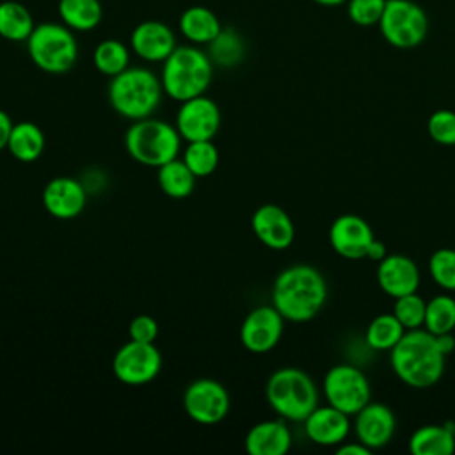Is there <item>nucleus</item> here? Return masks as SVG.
Wrapping results in <instances>:
<instances>
[{
  "label": "nucleus",
  "instance_id": "nucleus-1",
  "mask_svg": "<svg viewBox=\"0 0 455 455\" xmlns=\"http://www.w3.org/2000/svg\"><path fill=\"white\" fill-rule=\"evenodd\" d=\"M327 300V283L322 272L307 263L281 270L272 286V306L290 322H309Z\"/></svg>",
  "mask_w": 455,
  "mask_h": 455
},
{
  "label": "nucleus",
  "instance_id": "nucleus-2",
  "mask_svg": "<svg viewBox=\"0 0 455 455\" xmlns=\"http://www.w3.org/2000/svg\"><path fill=\"white\" fill-rule=\"evenodd\" d=\"M389 364L403 384L425 389L443 377L446 355L441 352L435 336L419 327L405 331L402 339L389 350Z\"/></svg>",
  "mask_w": 455,
  "mask_h": 455
},
{
  "label": "nucleus",
  "instance_id": "nucleus-3",
  "mask_svg": "<svg viewBox=\"0 0 455 455\" xmlns=\"http://www.w3.org/2000/svg\"><path fill=\"white\" fill-rule=\"evenodd\" d=\"M108 103L124 119L151 117L164 94L162 80L148 68H126L110 78Z\"/></svg>",
  "mask_w": 455,
  "mask_h": 455
},
{
  "label": "nucleus",
  "instance_id": "nucleus-4",
  "mask_svg": "<svg viewBox=\"0 0 455 455\" xmlns=\"http://www.w3.org/2000/svg\"><path fill=\"white\" fill-rule=\"evenodd\" d=\"M213 76V62L206 52L194 44L176 46L162 66L164 94L185 101L206 92Z\"/></svg>",
  "mask_w": 455,
  "mask_h": 455
},
{
  "label": "nucleus",
  "instance_id": "nucleus-5",
  "mask_svg": "<svg viewBox=\"0 0 455 455\" xmlns=\"http://www.w3.org/2000/svg\"><path fill=\"white\" fill-rule=\"evenodd\" d=\"M265 396L274 412L288 421H304L318 405L315 380L304 370L293 366L279 368L268 377Z\"/></svg>",
  "mask_w": 455,
  "mask_h": 455
},
{
  "label": "nucleus",
  "instance_id": "nucleus-6",
  "mask_svg": "<svg viewBox=\"0 0 455 455\" xmlns=\"http://www.w3.org/2000/svg\"><path fill=\"white\" fill-rule=\"evenodd\" d=\"M181 140L176 126L155 117H144L133 121L126 130L124 148L135 162L158 169L169 160L178 158Z\"/></svg>",
  "mask_w": 455,
  "mask_h": 455
},
{
  "label": "nucleus",
  "instance_id": "nucleus-7",
  "mask_svg": "<svg viewBox=\"0 0 455 455\" xmlns=\"http://www.w3.org/2000/svg\"><path fill=\"white\" fill-rule=\"evenodd\" d=\"M30 60L44 73L62 75L78 60V41L64 23L44 21L34 27L27 39Z\"/></svg>",
  "mask_w": 455,
  "mask_h": 455
},
{
  "label": "nucleus",
  "instance_id": "nucleus-8",
  "mask_svg": "<svg viewBox=\"0 0 455 455\" xmlns=\"http://www.w3.org/2000/svg\"><path fill=\"white\" fill-rule=\"evenodd\" d=\"M377 27L391 46L411 50L425 41L428 34V16L425 9L412 0H386Z\"/></svg>",
  "mask_w": 455,
  "mask_h": 455
},
{
  "label": "nucleus",
  "instance_id": "nucleus-9",
  "mask_svg": "<svg viewBox=\"0 0 455 455\" xmlns=\"http://www.w3.org/2000/svg\"><path fill=\"white\" fill-rule=\"evenodd\" d=\"M323 395L327 403L348 416L359 412L371 400V386L363 370L354 364H336L323 377Z\"/></svg>",
  "mask_w": 455,
  "mask_h": 455
},
{
  "label": "nucleus",
  "instance_id": "nucleus-10",
  "mask_svg": "<svg viewBox=\"0 0 455 455\" xmlns=\"http://www.w3.org/2000/svg\"><path fill=\"white\" fill-rule=\"evenodd\" d=\"M162 363V354L155 343L130 339L114 354L112 371L126 386H142L160 373Z\"/></svg>",
  "mask_w": 455,
  "mask_h": 455
},
{
  "label": "nucleus",
  "instance_id": "nucleus-11",
  "mask_svg": "<svg viewBox=\"0 0 455 455\" xmlns=\"http://www.w3.org/2000/svg\"><path fill=\"white\" fill-rule=\"evenodd\" d=\"M183 409L192 421L215 425L229 412V395L219 380L197 379L183 393Z\"/></svg>",
  "mask_w": 455,
  "mask_h": 455
},
{
  "label": "nucleus",
  "instance_id": "nucleus-12",
  "mask_svg": "<svg viewBox=\"0 0 455 455\" xmlns=\"http://www.w3.org/2000/svg\"><path fill=\"white\" fill-rule=\"evenodd\" d=\"M220 123L222 114L219 105L212 98L201 94L181 101L174 126L183 140L196 142L212 140L217 135Z\"/></svg>",
  "mask_w": 455,
  "mask_h": 455
},
{
  "label": "nucleus",
  "instance_id": "nucleus-13",
  "mask_svg": "<svg viewBox=\"0 0 455 455\" xmlns=\"http://www.w3.org/2000/svg\"><path fill=\"white\" fill-rule=\"evenodd\" d=\"M284 331V318L274 306H258L243 318L240 341L252 354L272 350Z\"/></svg>",
  "mask_w": 455,
  "mask_h": 455
},
{
  "label": "nucleus",
  "instance_id": "nucleus-14",
  "mask_svg": "<svg viewBox=\"0 0 455 455\" xmlns=\"http://www.w3.org/2000/svg\"><path fill=\"white\" fill-rule=\"evenodd\" d=\"M373 240L375 235L370 224L355 213H343L336 217L329 228V242L332 249L347 259L366 258Z\"/></svg>",
  "mask_w": 455,
  "mask_h": 455
},
{
  "label": "nucleus",
  "instance_id": "nucleus-15",
  "mask_svg": "<svg viewBox=\"0 0 455 455\" xmlns=\"http://www.w3.org/2000/svg\"><path fill=\"white\" fill-rule=\"evenodd\" d=\"M354 430L357 441L370 450L386 446L396 430L395 412L380 402H368L359 412L354 414Z\"/></svg>",
  "mask_w": 455,
  "mask_h": 455
},
{
  "label": "nucleus",
  "instance_id": "nucleus-16",
  "mask_svg": "<svg viewBox=\"0 0 455 455\" xmlns=\"http://www.w3.org/2000/svg\"><path fill=\"white\" fill-rule=\"evenodd\" d=\"M44 210L60 220L78 217L87 203V192L84 185L69 176H57L50 180L43 188Z\"/></svg>",
  "mask_w": 455,
  "mask_h": 455
},
{
  "label": "nucleus",
  "instance_id": "nucleus-17",
  "mask_svg": "<svg viewBox=\"0 0 455 455\" xmlns=\"http://www.w3.org/2000/svg\"><path fill=\"white\" fill-rule=\"evenodd\" d=\"M251 228L256 238L268 249H288L295 238L291 217L277 204H261L251 217Z\"/></svg>",
  "mask_w": 455,
  "mask_h": 455
},
{
  "label": "nucleus",
  "instance_id": "nucleus-18",
  "mask_svg": "<svg viewBox=\"0 0 455 455\" xmlns=\"http://www.w3.org/2000/svg\"><path fill=\"white\" fill-rule=\"evenodd\" d=\"M130 46L135 55L146 62H164L178 44L176 36L167 23L144 20L132 30Z\"/></svg>",
  "mask_w": 455,
  "mask_h": 455
},
{
  "label": "nucleus",
  "instance_id": "nucleus-19",
  "mask_svg": "<svg viewBox=\"0 0 455 455\" xmlns=\"http://www.w3.org/2000/svg\"><path fill=\"white\" fill-rule=\"evenodd\" d=\"M419 268L412 258L405 254H386L377 267V284L379 288L396 299L419 288Z\"/></svg>",
  "mask_w": 455,
  "mask_h": 455
},
{
  "label": "nucleus",
  "instance_id": "nucleus-20",
  "mask_svg": "<svg viewBox=\"0 0 455 455\" xmlns=\"http://www.w3.org/2000/svg\"><path fill=\"white\" fill-rule=\"evenodd\" d=\"M302 423L309 441L320 446H338L350 432V416L329 403L316 405Z\"/></svg>",
  "mask_w": 455,
  "mask_h": 455
},
{
  "label": "nucleus",
  "instance_id": "nucleus-21",
  "mask_svg": "<svg viewBox=\"0 0 455 455\" xmlns=\"http://www.w3.org/2000/svg\"><path fill=\"white\" fill-rule=\"evenodd\" d=\"M291 448V432L284 419H265L252 425L245 435L249 455H284Z\"/></svg>",
  "mask_w": 455,
  "mask_h": 455
},
{
  "label": "nucleus",
  "instance_id": "nucleus-22",
  "mask_svg": "<svg viewBox=\"0 0 455 455\" xmlns=\"http://www.w3.org/2000/svg\"><path fill=\"white\" fill-rule=\"evenodd\" d=\"M412 455H451L455 451L453 425H423L409 437Z\"/></svg>",
  "mask_w": 455,
  "mask_h": 455
},
{
  "label": "nucleus",
  "instance_id": "nucleus-23",
  "mask_svg": "<svg viewBox=\"0 0 455 455\" xmlns=\"http://www.w3.org/2000/svg\"><path fill=\"white\" fill-rule=\"evenodd\" d=\"M222 30L217 14L203 5L187 7L180 16V32L192 44H208Z\"/></svg>",
  "mask_w": 455,
  "mask_h": 455
},
{
  "label": "nucleus",
  "instance_id": "nucleus-24",
  "mask_svg": "<svg viewBox=\"0 0 455 455\" xmlns=\"http://www.w3.org/2000/svg\"><path fill=\"white\" fill-rule=\"evenodd\" d=\"M7 149L18 162H36L44 149V133L36 123H14L7 142Z\"/></svg>",
  "mask_w": 455,
  "mask_h": 455
},
{
  "label": "nucleus",
  "instance_id": "nucleus-25",
  "mask_svg": "<svg viewBox=\"0 0 455 455\" xmlns=\"http://www.w3.org/2000/svg\"><path fill=\"white\" fill-rule=\"evenodd\" d=\"M60 21L76 32H87L100 25L103 7L100 0H59Z\"/></svg>",
  "mask_w": 455,
  "mask_h": 455
},
{
  "label": "nucleus",
  "instance_id": "nucleus-26",
  "mask_svg": "<svg viewBox=\"0 0 455 455\" xmlns=\"http://www.w3.org/2000/svg\"><path fill=\"white\" fill-rule=\"evenodd\" d=\"M156 181L160 190L172 199H185L194 192L196 176L183 160L172 158L160 165L156 171Z\"/></svg>",
  "mask_w": 455,
  "mask_h": 455
},
{
  "label": "nucleus",
  "instance_id": "nucleus-27",
  "mask_svg": "<svg viewBox=\"0 0 455 455\" xmlns=\"http://www.w3.org/2000/svg\"><path fill=\"white\" fill-rule=\"evenodd\" d=\"M34 27V18L23 4L16 0L0 2V37L12 43L27 41Z\"/></svg>",
  "mask_w": 455,
  "mask_h": 455
},
{
  "label": "nucleus",
  "instance_id": "nucleus-28",
  "mask_svg": "<svg viewBox=\"0 0 455 455\" xmlns=\"http://www.w3.org/2000/svg\"><path fill=\"white\" fill-rule=\"evenodd\" d=\"M405 334V327L393 313L377 315L366 327L364 341L370 348L384 352L391 350Z\"/></svg>",
  "mask_w": 455,
  "mask_h": 455
},
{
  "label": "nucleus",
  "instance_id": "nucleus-29",
  "mask_svg": "<svg viewBox=\"0 0 455 455\" xmlns=\"http://www.w3.org/2000/svg\"><path fill=\"white\" fill-rule=\"evenodd\" d=\"M243 37L233 28H222L212 43H208V57L220 68H233L243 60Z\"/></svg>",
  "mask_w": 455,
  "mask_h": 455
},
{
  "label": "nucleus",
  "instance_id": "nucleus-30",
  "mask_svg": "<svg viewBox=\"0 0 455 455\" xmlns=\"http://www.w3.org/2000/svg\"><path fill=\"white\" fill-rule=\"evenodd\" d=\"M92 62L101 75L112 78L130 66V50L119 39H103L94 48Z\"/></svg>",
  "mask_w": 455,
  "mask_h": 455
},
{
  "label": "nucleus",
  "instance_id": "nucleus-31",
  "mask_svg": "<svg viewBox=\"0 0 455 455\" xmlns=\"http://www.w3.org/2000/svg\"><path fill=\"white\" fill-rule=\"evenodd\" d=\"M423 329H427L432 334H444L453 332L455 329V299L441 293L427 300L425 309V322Z\"/></svg>",
  "mask_w": 455,
  "mask_h": 455
},
{
  "label": "nucleus",
  "instance_id": "nucleus-32",
  "mask_svg": "<svg viewBox=\"0 0 455 455\" xmlns=\"http://www.w3.org/2000/svg\"><path fill=\"white\" fill-rule=\"evenodd\" d=\"M181 160L196 178H206L215 172L220 156L217 146L212 140H196L187 144Z\"/></svg>",
  "mask_w": 455,
  "mask_h": 455
},
{
  "label": "nucleus",
  "instance_id": "nucleus-33",
  "mask_svg": "<svg viewBox=\"0 0 455 455\" xmlns=\"http://www.w3.org/2000/svg\"><path fill=\"white\" fill-rule=\"evenodd\" d=\"M425 309H427V300L421 295H418V291H412V293L396 297L391 313L400 320L405 331H411V329L423 327Z\"/></svg>",
  "mask_w": 455,
  "mask_h": 455
},
{
  "label": "nucleus",
  "instance_id": "nucleus-34",
  "mask_svg": "<svg viewBox=\"0 0 455 455\" xmlns=\"http://www.w3.org/2000/svg\"><path fill=\"white\" fill-rule=\"evenodd\" d=\"M428 272L437 286L455 291V249L441 247L434 251L428 259Z\"/></svg>",
  "mask_w": 455,
  "mask_h": 455
},
{
  "label": "nucleus",
  "instance_id": "nucleus-35",
  "mask_svg": "<svg viewBox=\"0 0 455 455\" xmlns=\"http://www.w3.org/2000/svg\"><path fill=\"white\" fill-rule=\"evenodd\" d=\"M386 0H347V16L357 27H377Z\"/></svg>",
  "mask_w": 455,
  "mask_h": 455
},
{
  "label": "nucleus",
  "instance_id": "nucleus-36",
  "mask_svg": "<svg viewBox=\"0 0 455 455\" xmlns=\"http://www.w3.org/2000/svg\"><path fill=\"white\" fill-rule=\"evenodd\" d=\"M430 139L441 146H455V112L439 108L430 114L427 121Z\"/></svg>",
  "mask_w": 455,
  "mask_h": 455
},
{
  "label": "nucleus",
  "instance_id": "nucleus-37",
  "mask_svg": "<svg viewBox=\"0 0 455 455\" xmlns=\"http://www.w3.org/2000/svg\"><path fill=\"white\" fill-rule=\"evenodd\" d=\"M128 336L133 341L155 343V339L158 336V323L149 315H137L135 318H132V322L128 325Z\"/></svg>",
  "mask_w": 455,
  "mask_h": 455
},
{
  "label": "nucleus",
  "instance_id": "nucleus-38",
  "mask_svg": "<svg viewBox=\"0 0 455 455\" xmlns=\"http://www.w3.org/2000/svg\"><path fill=\"white\" fill-rule=\"evenodd\" d=\"M12 119L11 116L0 108V151L7 148V142H9V137H11V132H12Z\"/></svg>",
  "mask_w": 455,
  "mask_h": 455
},
{
  "label": "nucleus",
  "instance_id": "nucleus-39",
  "mask_svg": "<svg viewBox=\"0 0 455 455\" xmlns=\"http://www.w3.org/2000/svg\"><path fill=\"white\" fill-rule=\"evenodd\" d=\"M338 455H368L371 453V450L368 446H364L361 441H355V443H341L338 444V450H336Z\"/></svg>",
  "mask_w": 455,
  "mask_h": 455
},
{
  "label": "nucleus",
  "instance_id": "nucleus-40",
  "mask_svg": "<svg viewBox=\"0 0 455 455\" xmlns=\"http://www.w3.org/2000/svg\"><path fill=\"white\" fill-rule=\"evenodd\" d=\"M434 336H435V334H434ZM435 339H437V345H439L441 352L448 357V355L453 352V348H455V338H453V334H451V332L437 334Z\"/></svg>",
  "mask_w": 455,
  "mask_h": 455
},
{
  "label": "nucleus",
  "instance_id": "nucleus-41",
  "mask_svg": "<svg viewBox=\"0 0 455 455\" xmlns=\"http://www.w3.org/2000/svg\"><path fill=\"white\" fill-rule=\"evenodd\" d=\"M384 256H386V247H384V243H382V242H379V240L375 238V240H373V243H371V245H370V249H368L366 258L375 259V261H380Z\"/></svg>",
  "mask_w": 455,
  "mask_h": 455
},
{
  "label": "nucleus",
  "instance_id": "nucleus-42",
  "mask_svg": "<svg viewBox=\"0 0 455 455\" xmlns=\"http://www.w3.org/2000/svg\"><path fill=\"white\" fill-rule=\"evenodd\" d=\"M313 2L318 5H323V7H338L341 4H347V0H313Z\"/></svg>",
  "mask_w": 455,
  "mask_h": 455
}]
</instances>
